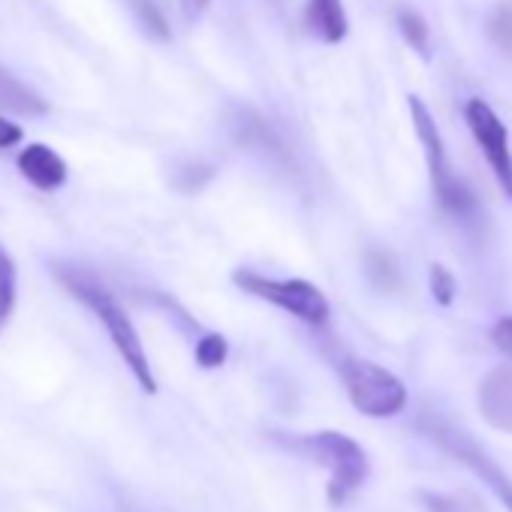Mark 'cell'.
<instances>
[{
	"mask_svg": "<svg viewBox=\"0 0 512 512\" xmlns=\"http://www.w3.org/2000/svg\"><path fill=\"white\" fill-rule=\"evenodd\" d=\"M205 7H208V0H181V10L187 19H196Z\"/></svg>",
	"mask_w": 512,
	"mask_h": 512,
	"instance_id": "obj_24",
	"label": "cell"
},
{
	"mask_svg": "<svg viewBox=\"0 0 512 512\" xmlns=\"http://www.w3.org/2000/svg\"><path fill=\"white\" fill-rule=\"evenodd\" d=\"M464 121H467V127H470V133H473V139H476V145L482 151V157L488 160L500 190L512 199V151H509V133L503 127V121L479 97L467 100Z\"/></svg>",
	"mask_w": 512,
	"mask_h": 512,
	"instance_id": "obj_6",
	"label": "cell"
},
{
	"mask_svg": "<svg viewBox=\"0 0 512 512\" xmlns=\"http://www.w3.org/2000/svg\"><path fill=\"white\" fill-rule=\"evenodd\" d=\"M136 10H139V16H142V25H145L154 37H160V40H166V37H169V31H166V19L160 16V10L151 4V0H139Z\"/></svg>",
	"mask_w": 512,
	"mask_h": 512,
	"instance_id": "obj_21",
	"label": "cell"
},
{
	"mask_svg": "<svg viewBox=\"0 0 512 512\" xmlns=\"http://www.w3.org/2000/svg\"><path fill=\"white\" fill-rule=\"evenodd\" d=\"M22 139H25L22 127H19V124H13L10 118L0 115V151H4V148H13V145H19Z\"/></svg>",
	"mask_w": 512,
	"mask_h": 512,
	"instance_id": "obj_23",
	"label": "cell"
},
{
	"mask_svg": "<svg viewBox=\"0 0 512 512\" xmlns=\"http://www.w3.org/2000/svg\"><path fill=\"white\" fill-rule=\"evenodd\" d=\"M19 172H22V178L28 181V184H34L37 190H43V193H52V190H61L64 184H67V163H64V157L55 151V148H49V145H43V142H31V145H25L22 151H19Z\"/></svg>",
	"mask_w": 512,
	"mask_h": 512,
	"instance_id": "obj_8",
	"label": "cell"
},
{
	"mask_svg": "<svg viewBox=\"0 0 512 512\" xmlns=\"http://www.w3.org/2000/svg\"><path fill=\"white\" fill-rule=\"evenodd\" d=\"M491 341L500 353H506L512 359V317H503L491 326Z\"/></svg>",
	"mask_w": 512,
	"mask_h": 512,
	"instance_id": "obj_22",
	"label": "cell"
},
{
	"mask_svg": "<svg viewBox=\"0 0 512 512\" xmlns=\"http://www.w3.org/2000/svg\"><path fill=\"white\" fill-rule=\"evenodd\" d=\"M232 284L241 293H247L253 299H263L308 326H323L329 320V299L323 296L320 287H314L305 278H266L260 272L238 269L232 275Z\"/></svg>",
	"mask_w": 512,
	"mask_h": 512,
	"instance_id": "obj_4",
	"label": "cell"
},
{
	"mask_svg": "<svg viewBox=\"0 0 512 512\" xmlns=\"http://www.w3.org/2000/svg\"><path fill=\"white\" fill-rule=\"evenodd\" d=\"M422 500L431 512H485L479 500L467 494H422Z\"/></svg>",
	"mask_w": 512,
	"mask_h": 512,
	"instance_id": "obj_19",
	"label": "cell"
},
{
	"mask_svg": "<svg viewBox=\"0 0 512 512\" xmlns=\"http://www.w3.org/2000/svg\"><path fill=\"white\" fill-rule=\"evenodd\" d=\"M398 31L401 37L407 40V46L419 55V58H428L431 55V34H428V25L419 13L413 10H401L398 13Z\"/></svg>",
	"mask_w": 512,
	"mask_h": 512,
	"instance_id": "obj_14",
	"label": "cell"
},
{
	"mask_svg": "<svg viewBox=\"0 0 512 512\" xmlns=\"http://www.w3.org/2000/svg\"><path fill=\"white\" fill-rule=\"evenodd\" d=\"M232 136L247 151H260V154L275 157V160L284 154V142L275 133V127L263 115H256L253 109H238L235 112V118H232Z\"/></svg>",
	"mask_w": 512,
	"mask_h": 512,
	"instance_id": "obj_10",
	"label": "cell"
},
{
	"mask_svg": "<svg viewBox=\"0 0 512 512\" xmlns=\"http://www.w3.org/2000/svg\"><path fill=\"white\" fill-rule=\"evenodd\" d=\"M226 356H229V344H226L223 335L208 332V335H202V338L196 341V365H199V368L214 371V368H220V365L226 362Z\"/></svg>",
	"mask_w": 512,
	"mask_h": 512,
	"instance_id": "obj_17",
	"label": "cell"
},
{
	"mask_svg": "<svg viewBox=\"0 0 512 512\" xmlns=\"http://www.w3.org/2000/svg\"><path fill=\"white\" fill-rule=\"evenodd\" d=\"M55 278L61 281V287L79 299L106 329L112 347L118 350V356L124 359V365L130 368V374L136 377V383L154 395L157 392V380H154V371H151V362H148V353L139 341V332L133 326V320L127 317L124 305L115 299V293L97 278L91 275L85 266H76V263H55L52 266Z\"/></svg>",
	"mask_w": 512,
	"mask_h": 512,
	"instance_id": "obj_1",
	"label": "cell"
},
{
	"mask_svg": "<svg viewBox=\"0 0 512 512\" xmlns=\"http://www.w3.org/2000/svg\"><path fill=\"white\" fill-rule=\"evenodd\" d=\"M428 287H431V296H434V302H437V305L449 308V305L455 302L458 284H455L452 272H449V269H443L440 263H434V266H431V272H428Z\"/></svg>",
	"mask_w": 512,
	"mask_h": 512,
	"instance_id": "obj_20",
	"label": "cell"
},
{
	"mask_svg": "<svg viewBox=\"0 0 512 512\" xmlns=\"http://www.w3.org/2000/svg\"><path fill=\"white\" fill-rule=\"evenodd\" d=\"M365 272L374 281V287L380 290H392L398 284V266L386 250H371L365 260Z\"/></svg>",
	"mask_w": 512,
	"mask_h": 512,
	"instance_id": "obj_16",
	"label": "cell"
},
{
	"mask_svg": "<svg viewBox=\"0 0 512 512\" xmlns=\"http://www.w3.org/2000/svg\"><path fill=\"white\" fill-rule=\"evenodd\" d=\"M0 109L31 118V115H46L49 103L34 88H28L19 76H13L7 67H0Z\"/></svg>",
	"mask_w": 512,
	"mask_h": 512,
	"instance_id": "obj_12",
	"label": "cell"
},
{
	"mask_svg": "<svg viewBox=\"0 0 512 512\" xmlns=\"http://www.w3.org/2000/svg\"><path fill=\"white\" fill-rule=\"evenodd\" d=\"M305 28L320 43L338 46L347 37V31H350L347 13H344V0H308Z\"/></svg>",
	"mask_w": 512,
	"mask_h": 512,
	"instance_id": "obj_11",
	"label": "cell"
},
{
	"mask_svg": "<svg viewBox=\"0 0 512 512\" xmlns=\"http://www.w3.org/2000/svg\"><path fill=\"white\" fill-rule=\"evenodd\" d=\"M16 296H19V272H16L10 250L0 244V329H4L7 320L13 317Z\"/></svg>",
	"mask_w": 512,
	"mask_h": 512,
	"instance_id": "obj_13",
	"label": "cell"
},
{
	"mask_svg": "<svg viewBox=\"0 0 512 512\" xmlns=\"http://www.w3.org/2000/svg\"><path fill=\"white\" fill-rule=\"evenodd\" d=\"M341 380L353 407L371 419H389L407 407V386L383 365H374L368 359H344Z\"/></svg>",
	"mask_w": 512,
	"mask_h": 512,
	"instance_id": "obj_5",
	"label": "cell"
},
{
	"mask_svg": "<svg viewBox=\"0 0 512 512\" xmlns=\"http://www.w3.org/2000/svg\"><path fill=\"white\" fill-rule=\"evenodd\" d=\"M296 452L308 455L311 461H317L320 467L329 470V503L332 506H341L353 491L362 488V482L368 479V455L365 449L341 434V431H317V434H302L293 440Z\"/></svg>",
	"mask_w": 512,
	"mask_h": 512,
	"instance_id": "obj_2",
	"label": "cell"
},
{
	"mask_svg": "<svg viewBox=\"0 0 512 512\" xmlns=\"http://www.w3.org/2000/svg\"><path fill=\"white\" fill-rule=\"evenodd\" d=\"M410 103V121H413V130L422 142V151H425V160H428V172H431V184H434V193H437V202L455 214V217H467L473 211V193L470 187L452 172V163H449V154H446V145L440 139V130H437V121L431 115V109L419 100V97H407Z\"/></svg>",
	"mask_w": 512,
	"mask_h": 512,
	"instance_id": "obj_3",
	"label": "cell"
},
{
	"mask_svg": "<svg viewBox=\"0 0 512 512\" xmlns=\"http://www.w3.org/2000/svg\"><path fill=\"white\" fill-rule=\"evenodd\" d=\"M431 434H434V440H437L446 452H452L461 464H467V467L485 482V488L506 506V512H512V479L503 473V467H500L497 461H491L467 434H461V431H455V428H449V425H440V428H434Z\"/></svg>",
	"mask_w": 512,
	"mask_h": 512,
	"instance_id": "obj_7",
	"label": "cell"
},
{
	"mask_svg": "<svg viewBox=\"0 0 512 512\" xmlns=\"http://www.w3.org/2000/svg\"><path fill=\"white\" fill-rule=\"evenodd\" d=\"M211 178H214V166H211V163H202V160H193V163H184V166L175 172V187H178L181 193H196V190H202Z\"/></svg>",
	"mask_w": 512,
	"mask_h": 512,
	"instance_id": "obj_18",
	"label": "cell"
},
{
	"mask_svg": "<svg viewBox=\"0 0 512 512\" xmlns=\"http://www.w3.org/2000/svg\"><path fill=\"white\" fill-rule=\"evenodd\" d=\"M485 31H488L491 43H494L503 55L512 58V4H500V7L488 16Z\"/></svg>",
	"mask_w": 512,
	"mask_h": 512,
	"instance_id": "obj_15",
	"label": "cell"
},
{
	"mask_svg": "<svg viewBox=\"0 0 512 512\" xmlns=\"http://www.w3.org/2000/svg\"><path fill=\"white\" fill-rule=\"evenodd\" d=\"M476 401H479L482 419L491 428L512 434V368L509 365L488 371V377L479 383Z\"/></svg>",
	"mask_w": 512,
	"mask_h": 512,
	"instance_id": "obj_9",
	"label": "cell"
}]
</instances>
